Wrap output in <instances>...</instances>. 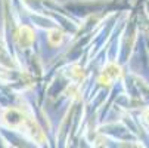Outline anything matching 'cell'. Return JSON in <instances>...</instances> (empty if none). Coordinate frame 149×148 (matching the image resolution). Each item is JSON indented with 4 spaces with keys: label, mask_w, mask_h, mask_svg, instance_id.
Returning a JSON list of instances; mask_svg holds the SVG:
<instances>
[{
    "label": "cell",
    "mask_w": 149,
    "mask_h": 148,
    "mask_svg": "<svg viewBox=\"0 0 149 148\" xmlns=\"http://www.w3.org/2000/svg\"><path fill=\"white\" fill-rule=\"evenodd\" d=\"M121 76V71H120V67L117 64H108V67L105 68V71L102 73L99 81L102 84H109L112 83V80H115L117 77Z\"/></svg>",
    "instance_id": "obj_2"
},
{
    "label": "cell",
    "mask_w": 149,
    "mask_h": 148,
    "mask_svg": "<svg viewBox=\"0 0 149 148\" xmlns=\"http://www.w3.org/2000/svg\"><path fill=\"white\" fill-rule=\"evenodd\" d=\"M49 43L52 45V46H58L61 41H62V39H63V36H62V33L61 31H58V30H53V31H50L49 33Z\"/></svg>",
    "instance_id": "obj_3"
},
{
    "label": "cell",
    "mask_w": 149,
    "mask_h": 148,
    "mask_svg": "<svg viewBox=\"0 0 149 148\" xmlns=\"http://www.w3.org/2000/svg\"><path fill=\"white\" fill-rule=\"evenodd\" d=\"M16 40H18V45L22 46V48H28L33 40H34V33L30 27H21L16 33Z\"/></svg>",
    "instance_id": "obj_1"
}]
</instances>
